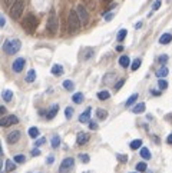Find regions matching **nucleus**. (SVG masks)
<instances>
[{"label":"nucleus","instance_id":"obj_15","mask_svg":"<svg viewBox=\"0 0 172 173\" xmlns=\"http://www.w3.org/2000/svg\"><path fill=\"white\" fill-rule=\"evenodd\" d=\"M132 112L133 113H136V115H139L142 112H145V103H138V105H135V106L132 107Z\"/></svg>","mask_w":172,"mask_h":173},{"label":"nucleus","instance_id":"obj_51","mask_svg":"<svg viewBox=\"0 0 172 173\" xmlns=\"http://www.w3.org/2000/svg\"><path fill=\"white\" fill-rule=\"evenodd\" d=\"M141 27H142V22H138L136 26H135V29H141Z\"/></svg>","mask_w":172,"mask_h":173},{"label":"nucleus","instance_id":"obj_17","mask_svg":"<svg viewBox=\"0 0 172 173\" xmlns=\"http://www.w3.org/2000/svg\"><path fill=\"white\" fill-rule=\"evenodd\" d=\"M72 100H73V103L81 105V103H83V100H85V96H83V93H75L73 96H72Z\"/></svg>","mask_w":172,"mask_h":173},{"label":"nucleus","instance_id":"obj_58","mask_svg":"<svg viewBox=\"0 0 172 173\" xmlns=\"http://www.w3.org/2000/svg\"><path fill=\"white\" fill-rule=\"evenodd\" d=\"M131 173H139V172H131Z\"/></svg>","mask_w":172,"mask_h":173},{"label":"nucleus","instance_id":"obj_44","mask_svg":"<svg viewBox=\"0 0 172 173\" xmlns=\"http://www.w3.org/2000/svg\"><path fill=\"white\" fill-rule=\"evenodd\" d=\"M39 155H40V150H39V149H34V150H32V156L33 157L39 156Z\"/></svg>","mask_w":172,"mask_h":173},{"label":"nucleus","instance_id":"obj_14","mask_svg":"<svg viewBox=\"0 0 172 173\" xmlns=\"http://www.w3.org/2000/svg\"><path fill=\"white\" fill-rule=\"evenodd\" d=\"M171 40H172L171 33H164L159 37V43H161V44H168V43H171Z\"/></svg>","mask_w":172,"mask_h":173},{"label":"nucleus","instance_id":"obj_19","mask_svg":"<svg viewBox=\"0 0 172 173\" xmlns=\"http://www.w3.org/2000/svg\"><path fill=\"white\" fill-rule=\"evenodd\" d=\"M52 74H55V76H62V74H63V67L60 66V65H55V66L52 67Z\"/></svg>","mask_w":172,"mask_h":173},{"label":"nucleus","instance_id":"obj_9","mask_svg":"<svg viewBox=\"0 0 172 173\" xmlns=\"http://www.w3.org/2000/svg\"><path fill=\"white\" fill-rule=\"evenodd\" d=\"M25 65H26V60L23 57H19L16 59L15 62H13V72H16V73H20L23 69H25Z\"/></svg>","mask_w":172,"mask_h":173},{"label":"nucleus","instance_id":"obj_2","mask_svg":"<svg viewBox=\"0 0 172 173\" xmlns=\"http://www.w3.org/2000/svg\"><path fill=\"white\" fill-rule=\"evenodd\" d=\"M67 29H69L70 33H76L81 29V20H79V16H78L76 10H70V13H69V17H67Z\"/></svg>","mask_w":172,"mask_h":173},{"label":"nucleus","instance_id":"obj_37","mask_svg":"<svg viewBox=\"0 0 172 173\" xmlns=\"http://www.w3.org/2000/svg\"><path fill=\"white\" fill-rule=\"evenodd\" d=\"M158 62H159L161 65H165V63L168 62V55H161V56L158 57Z\"/></svg>","mask_w":172,"mask_h":173},{"label":"nucleus","instance_id":"obj_29","mask_svg":"<svg viewBox=\"0 0 172 173\" xmlns=\"http://www.w3.org/2000/svg\"><path fill=\"white\" fill-rule=\"evenodd\" d=\"M63 87H65L66 90H73L75 83L72 82V80H65V82H63Z\"/></svg>","mask_w":172,"mask_h":173},{"label":"nucleus","instance_id":"obj_38","mask_svg":"<svg viewBox=\"0 0 172 173\" xmlns=\"http://www.w3.org/2000/svg\"><path fill=\"white\" fill-rule=\"evenodd\" d=\"M15 1H16V0H3V3H4L6 7H12V6L15 4Z\"/></svg>","mask_w":172,"mask_h":173},{"label":"nucleus","instance_id":"obj_47","mask_svg":"<svg viewBox=\"0 0 172 173\" xmlns=\"http://www.w3.org/2000/svg\"><path fill=\"white\" fill-rule=\"evenodd\" d=\"M88 4H89L90 9H95V6H96L95 4V0H88Z\"/></svg>","mask_w":172,"mask_h":173},{"label":"nucleus","instance_id":"obj_52","mask_svg":"<svg viewBox=\"0 0 172 173\" xmlns=\"http://www.w3.org/2000/svg\"><path fill=\"white\" fill-rule=\"evenodd\" d=\"M152 94H155V96H159V94H161V92H159V90H152Z\"/></svg>","mask_w":172,"mask_h":173},{"label":"nucleus","instance_id":"obj_40","mask_svg":"<svg viewBox=\"0 0 172 173\" xmlns=\"http://www.w3.org/2000/svg\"><path fill=\"white\" fill-rule=\"evenodd\" d=\"M118 160L125 163V162H128V156H126V155H121V153H119V155H118Z\"/></svg>","mask_w":172,"mask_h":173},{"label":"nucleus","instance_id":"obj_10","mask_svg":"<svg viewBox=\"0 0 172 173\" xmlns=\"http://www.w3.org/2000/svg\"><path fill=\"white\" fill-rule=\"evenodd\" d=\"M19 139H20V132H19V130H12V132L7 134V143H10V145L17 143Z\"/></svg>","mask_w":172,"mask_h":173},{"label":"nucleus","instance_id":"obj_41","mask_svg":"<svg viewBox=\"0 0 172 173\" xmlns=\"http://www.w3.org/2000/svg\"><path fill=\"white\" fill-rule=\"evenodd\" d=\"M79 159L82 160L83 163H88V162H89V156H88V155H83V153L79 156Z\"/></svg>","mask_w":172,"mask_h":173},{"label":"nucleus","instance_id":"obj_23","mask_svg":"<svg viewBox=\"0 0 172 173\" xmlns=\"http://www.w3.org/2000/svg\"><path fill=\"white\" fill-rule=\"evenodd\" d=\"M129 63H131V60L128 56H122V57L119 59V65L123 67V69H126V67L129 66Z\"/></svg>","mask_w":172,"mask_h":173},{"label":"nucleus","instance_id":"obj_12","mask_svg":"<svg viewBox=\"0 0 172 173\" xmlns=\"http://www.w3.org/2000/svg\"><path fill=\"white\" fill-rule=\"evenodd\" d=\"M90 112H92V110H90V107H89V109H86V110L83 112L82 115L79 116V122H81V123H89Z\"/></svg>","mask_w":172,"mask_h":173},{"label":"nucleus","instance_id":"obj_1","mask_svg":"<svg viewBox=\"0 0 172 173\" xmlns=\"http://www.w3.org/2000/svg\"><path fill=\"white\" fill-rule=\"evenodd\" d=\"M37 25H39L37 17L33 16V15H27V16H25V19L22 20V27L25 29L26 33H33V32L36 30Z\"/></svg>","mask_w":172,"mask_h":173},{"label":"nucleus","instance_id":"obj_4","mask_svg":"<svg viewBox=\"0 0 172 173\" xmlns=\"http://www.w3.org/2000/svg\"><path fill=\"white\" fill-rule=\"evenodd\" d=\"M46 27H48V32H49L50 34H56L57 30H59V19H57V15L56 12L52 9L49 13V17H48V25H46Z\"/></svg>","mask_w":172,"mask_h":173},{"label":"nucleus","instance_id":"obj_50","mask_svg":"<svg viewBox=\"0 0 172 173\" xmlns=\"http://www.w3.org/2000/svg\"><path fill=\"white\" fill-rule=\"evenodd\" d=\"M166 142H168L169 145H172V133L169 134V136H168V137H166Z\"/></svg>","mask_w":172,"mask_h":173},{"label":"nucleus","instance_id":"obj_43","mask_svg":"<svg viewBox=\"0 0 172 173\" xmlns=\"http://www.w3.org/2000/svg\"><path fill=\"white\" fill-rule=\"evenodd\" d=\"M123 83H125V80H119V82L116 83V86H115V89H116V90H119V89H121V87H122V86H123Z\"/></svg>","mask_w":172,"mask_h":173},{"label":"nucleus","instance_id":"obj_26","mask_svg":"<svg viewBox=\"0 0 172 173\" xmlns=\"http://www.w3.org/2000/svg\"><path fill=\"white\" fill-rule=\"evenodd\" d=\"M109 96H111V93L108 90H102L98 93V99L99 100H108L109 99Z\"/></svg>","mask_w":172,"mask_h":173},{"label":"nucleus","instance_id":"obj_35","mask_svg":"<svg viewBox=\"0 0 172 173\" xmlns=\"http://www.w3.org/2000/svg\"><path fill=\"white\" fill-rule=\"evenodd\" d=\"M13 160H15L16 163H25V162H26V157L23 156V155H16Z\"/></svg>","mask_w":172,"mask_h":173},{"label":"nucleus","instance_id":"obj_33","mask_svg":"<svg viewBox=\"0 0 172 173\" xmlns=\"http://www.w3.org/2000/svg\"><path fill=\"white\" fill-rule=\"evenodd\" d=\"M136 99H138V94L135 93V94H132L131 97H129V99L126 100V103H125V105H126V106H128V107H129V106H132V105H133V103L136 102Z\"/></svg>","mask_w":172,"mask_h":173},{"label":"nucleus","instance_id":"obj_11","mask_svg":"<svg viewBox=\"0 0 172 173\" xmlns=\"http://www.w3.org/2000/svg\"><path fill=\"white\" fill-rule=\"evenodd\" d=\"M89 142V134L85 132H81L78 133V136H76V143L79 145V146H83V145H86Z\"/></svg>","mask_w":172,"mask_h":173},{"label":"nucleus","instance_id":"obj_55","mask_svg":"<svg viewBox=\"0 0 172 173\" xmlns=\"http://www.w3.org/2000/svg\"><path fill=\"white\" fill-rule=\"evenodd\" d=\"M3 155V149H1V143H0V156Z\"/></svg>","mask_w":172,"mask_h":173},{"label":"nucleus","instance_id":"obj_28","mask_svg":"<svg viewBox=\"0 0 172 173\" xmlns=\"http://www.w3.org/2000/svg\"><path fill=\"white\" fill-rule=\"evenodd\" d=\"M27 133H29V136H30V137L34 139V137H37V136H39V129H37V127H30V129L27 130Z\"/></svg>","mask_w":172,"mask_h":173},{"label":"nucleus","instance_id":"obj_32","mask_svg":"<svg viewBox=\"0 0 172 173\" xmlns=\"http://www.w3.org/2000/svg\"><path fill=\"white\" fill-rule=\"evenodd\" d=\"M141 63H142V60H141V59H135V60H133V63L131 65V69L133 70V72H135V70H138V69L141 67Z\"/></svg>","mask_w":172,"mask_h":173},{"label":"nucleus","instance_id":"obj_46","mask_svg":"<svg viewBox=\"0 0 172 173\" xmlns=\"http://www.w3.org/2000/svg\"><path fill=\"white\" fill-rule=\"evenodd\" d=\"M6 112H7V110H6V107L0 106V116H4V115H6Z\"/></svg>","mask_w":172,"mask_h":173},{"label":"nucleus","instance_id":"obj_13","mask_svg":"<svg viewBox=\"0 0 172 173\" xmlns=\"http://www.w3.org/2000/svg\"><path fill=\"white\" fill-rule=\"evenodd\" d=\"M57 112H59V106L55 105V106L50 107V110L48 112V115H46V119L48 120H52V119H55V116L57 115Z\"/></svg>","mask_w":172,"mask_h":173},{"label":"nucleus","instance_id":"obj_24","mask_svg":"<svg viewBox=\"0 0 172 173\" xmlns=\"http://www.w3.org/2000/svg\"><path fill=\"white\" fill-rule=\"evenodd\" d=\"M168 73H169V72H168V69H166L165 66H162L158 72H156V76H158L159 79H164V77H166V74Z\"/></svg>","mask_w":172,"mask_h":173},{"label":"nucleus","instance_id":"obj_8","mask_svg":"<svg viewBox=\"0 0 172 173\" xmlns=\"http://www.w3.org/2000/svg\"><path fill=\"white\" fill-rule=\"evenodd\" d=\"M17 123H19V119H17V116H15V115L3 116V117L0 119V126H1V127H9V126H12V124H17Z\"/></svg>","mask_w":172,"mask_h":173},{"label":"nucleus","instance_id":"obj_53","mask_svg":"<svg viewBox=\"0 0 172 173\" xmlns=\"http://www.w3.org/2000/svg\"><path fill=\"white\" fill-rule=\"evenodd\" d=\"M123 50V46H118V47H116V52H122Z\"/></svg>","mask_w":172,"mask_h":173},{"label":"nucleus","instance_id":"obj_39","mask_svg":"<svg viewBox=\"0 0 172 173\" xmlns=\"http://www.w3.org/2000/svg\"><path fill=\"white\" fill-rule=\"evenodd\" d=\"M45 142H46L45 137H39V139L36 140V148H39V146H42V145H45Z\"/></svg>","mask_w":172,"mask_h":173},{"label":"nucleus","instance_id":"obj_42","mask_svg":"<svg viewBox=\"0 0 172 173\" xmlns=\"http://www.w3.org/2000/svg\"><path fill=\"white\" fill-rule=\"evenodd\" d=\"M161 4H162V1H161V0H156L155 3H154V7L152 9H154V10H158V9L161 7Z\"/></svg>","mask_w":172,"mask_h":173},{"label":"nucleus","instance_id":"obj_31","mask_svg":"<svg viewBox=\"0 0 172 173\" xmlns=\"http://www.w3.org/2000/svg\"><path fill=\"white\" fill-rule=\"evenodd\" d=\"M158 87H159V90H165L168 87V82L165 79H159L158 80Z\"/></svg>","mask_w":172,"mask_h":173},{"label":"nucleus","instance_id":"obj_54","mask_svg":"<svg viewBox=\"0 0 172 173\" xmlns=\"http://www.w3.org/2000/svg\"><path fill=\"white\" fill-rule=\"evenodd\" d=\"M52 162H53V157L50 156V157H49V159H48V163H49V165H50V163H52Z\"/></svg>","mask_w":172,"mask_h":173},{"label":"nucleus","instance_id":"obj_36","mask_svg":"<svg viewBox=\"0 0 172 173\" xmlns=\"http://www.w3.org/2000/svg\"><path fill=\"white\" fill-rule=\"evenodd\" d=\"M72 115H73V109H72V107H66V110H65L66 119H70V117H72Z\"/></svg>","mask_w":172,"mask_h":173},{"label":"nucleus","instance_id":"obj_30","mask_svg":"<svg viewBox=\"0 0 172 173\" xmlns=\"http://www.w3.org/2000/svg\"><path fill=\"white\" fill-rule=\"evenodd\" d=\"M59 146H60V137L56 134V136L52 137V148L56 149V148H59Z\"/></svg>","mask_w":172,"mask_h":173},{"label":"nucleus","instance_id":"obj_34","mask_svg":"<svg viewBox=\"0 0 172 173\" xmlns=\"http://www.w3.org/2000/svg\"><path fill=\"white\" fill-rule=\"evenodd\" d=\"M146 163H145V162H139V163H138V165H136V170H138V172H146Z\"/></svg>","mask_w":172,"mask_h":173},{"label":"nucleus","instance_id":"obj_7","mask_svg":"<svg viewBox=\"0 0 172 173\" xmlns=\"http://www.w3.org/2000/svg\"><path fill=\"white\" fill-rule=\"evenodd\" d=\"M75 165V159L73 157H66L62 160V165L59 167V173H69L72 170V167Z\"/></svg>","mask_w":172,"mask_h":173},{"label":"nucleus","instance_id":"obj_20","mask_svg":"<svg viewBox=\"0 0 172 173\" xmlns=\"http://www.w3.org/2000/svg\"><path fill=\"white\" fill-rule=\"evenodd\" d=\"M27 83H32L36 80V72L34 70H29L27 72V74H26V79H25Z\"/></svg>","mask_w":172,"mask_h":173},{"label":"nucleus","instance_id":"obj_48","mask_svg":"<svg viewBox=\"0 0 172 173\" xmlns=\"http://www.w3.org/2000/svg\"><path fill=\"white\" fill-rule=\"evenodd\" d=\"M89 127L92 129V130H95L98 126H96V123H95V122H89Z\"/></svg>","mask_w":172,"mask_h":173},{"label":"nucleus","instance_id":"obj_3","mask_svg":"<svg viewBox=\"0 0 172 173\" xmlns=\"http://www.w3.org/2000/svg\"><path fill=\"white\" fill-rule=\"evenodd\" d=\"M20 47H22V43L17 39H7L3 44V50L6 55H16L20 50Z\"/></svg>","mask_w":172,"mask_h":173},{"label":"nucleus","instance_id":"obj_22","mask_svg":"<svg viewBox=\"0 0 172 173\" xmlns=\"http://www.w3.org/2000/svg\"><path fill=\"white\" fill-rule=\"evenodd\" d=\"M129 146H131L132 150H136V149L142 148V140H141V139H135V140H132Z\"/></svg>","mask_w":172,"mask_h":173},{"label":"nucleus","instance_id":"obj_18","mask_svg":"<svg viewBox=\"0 0 172 173\" xmlns=\"http://www.w3.org/2000/svg\"><path fill=\"white\" fill-rule=\"evenodd\" d=\"M15 169H16V162L7 159V160H6V172H13Z\"/></svg>","mask_w":172,"mask_h":173},{"label":"nucleus","instance_id":"obj_49","mask_svg":"<svg viewBox=\"0 0 172 173\" xmlns=\"http://www.w3.org/2000/svg\"><path fill=\"white\" fill-rule=\"evenodd\" d=\"M4 23H6L4 17H3V16H0V27H3V26H4Z\"/></svg>","mask_w":172,"mask_h":173},{"label":"nucleus","instance_id":"obj_27","mask_svg":"<svg viewBox=\"0 0 172 173\" xmlns=\"http://www.w3.org/2000/svg\"><path fill=\"white\" fill-rule=\"evenodd\" d=\"M126 34H128V30H126V29L119 30V33H118V36H116V40H118V41H123V39L126 37Z\"/></svg>","mask_w":172,"mask_h":173},{"label":"nucleus","instance_id":"obj_56","mask_svg":"<svg viewBox=\"0 0 172 173\" xmlns=\"http://www.w3.org/2000/svg\"><path fill=\"white\" fill-rule=\"evenodd\" d=\"M1 165H3V163H1V159H0V170H1Z\"/></svg>","mask_w":172,"mask_h":173},{"label":"nucleus","instance_id":"obj_45","mask_svg":"<svg viewBox=\"0 0 172 173\" xmlns=\"http://www.w3.org/2000/svg\"><path fill=\"white\" fill-rule=\"evenodd\" d=\"M112 19H113V13H108L106 16H105V20H106V22L112 20Z\"/></svg>","mask_w":172,"mask_h":173},{"label":"nucleus","instance_id":"obj_6","mask_svg":"<svg viewBox=\"0 0 172 173\" xmlns=\"http://www.w3.org/2000/svg\"><path fill=\"white\" fill-rule=\"evenodd\" d=\"M76 13H78L79 20H81V23H82L83 26H86L89 23V12L86 10V7H85L83 4H78V6H76Z\"/></svg>","mask_w":172,"mask_h":173},{"label":"nucleus","instance_id":"obj_5","mask_svg":"<svg viewBox=\"0 0 172 173\" xmlns=\"http://www.w3.org/2000/svg\"><path fill=\"white\" fill-rule=\"evenodd\" d=\"M23 10H25V0H16L15 4L10 7V16H12V19H15V20L20 19Z\"/></svg>","mask_w":172,"mask_h":173},{"label":"nucleus","instance_id":"obj_57","mask_svg":"<svg viewBox=\"0 0 172 173\" xmlns=\"http://www.w3.org/2000/svg\"><path fill=\"white\" fill-rule=\"evenodd\" d=\"M103 1H105V3H109V1H112V0H103Z\"/></svg>","mask_w":172,"mask_h":173},{"label":"nucleus","instance_id":"obj_25","mask_svg":"<svg viewBox=\"0 0 172 173\" xmlns=\"http://www.w3.org/2000/svg\"><path fill=\"white\" fill-rule=\"evenodd\" d=\"M141 156L143 157V159H146V160H149V159H151V152H149V149L141 148Z\"/></svg>","mask_w":172,"mask_h":173},{"label":"nucleus","instance_id":"obj_16","mask_svg":"<svg viewBox=\"0 0 172 173\" xmlns=\"http://www.w3.org/2000/svg\"><path fill=\"white\" fill-rule=\"evenodd\" d=\"M1 96H3V100H4V102H12V99H13V92L6 89V90H3Z\"/></svg>","mask_w":172,"mask_h":173},{"label":"nucleus","instance_id":"obj_21","mask_svg":"<svg viewBox=\"0 0 172 173\" xmlns=\"http://www.w3.org/2000/svg\"><path fill=\"white\" fill-rule=\"evenodd\" d=\"M96 117H98L99 120H105L108 117V112L105 109H98L96 110Z\"/></svg>","mask_w":172,"mask_h":173}]
</instances>
